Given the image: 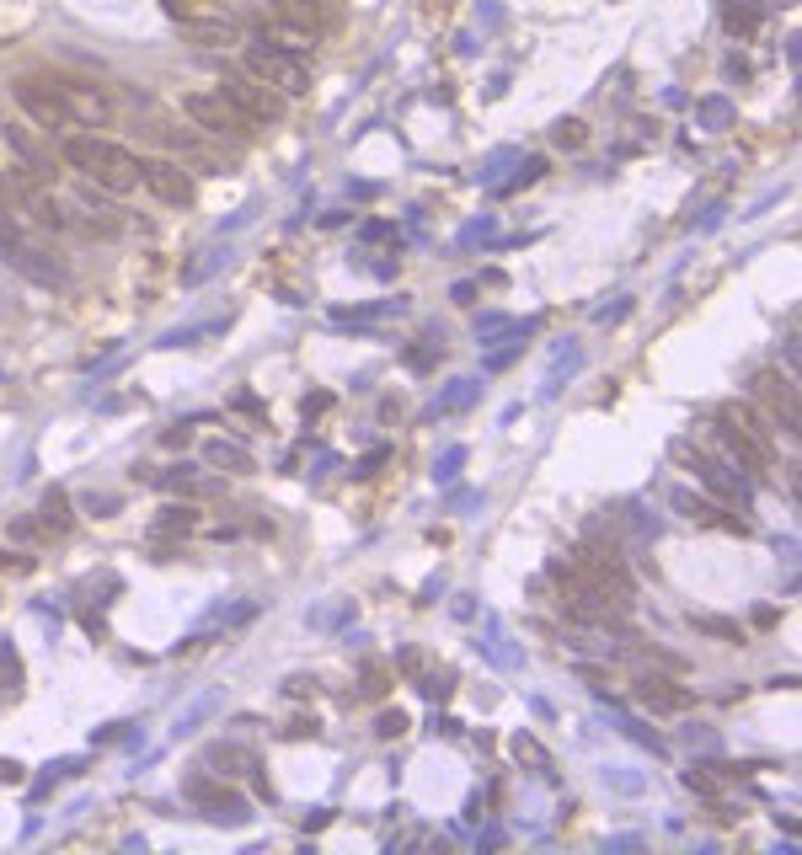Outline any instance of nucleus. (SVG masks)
<instances>
[{
    "mask_svg": "<svg viewBox=\"0 0 802 855\" xmlns=\"http://www.w3.org/2000/svg\"><path fill=\"white\" fill-rule=\"evenodd\" d=\"M754 401H765V407L776 412V423L797 439V385H792V375L760 369V375H754Z\"/></svg>",
    "mask_w": 802,
    "mask_h": 855,
    "instance_id": "11",
    "label": "nucleus"
},
{
    "mask_svg": "<svg viewBox=\"0 0 802 855\" xmlns=\"http://www.w3.org/2000/svg\"><path fill=\"white\" fill-rule=\"evenodd\" d=\"M674 460H685L690 471H696V476H701L712 492H722V497H738V481H728V476H722V465H717L712 455H701L696 444H685V439H680V444H674Z\"/></svg>",
    "mask_w": 802,
    "mask_h": 855,
    "instance_id": "15",
    "label": "nucleus"
},
{
    "mask_svg": "<svg viewBox=\"0 0 802 855\" xmlns=\"http://www.w3.org/2000/svg\"><path fill=\"white\" fill-rule=\"evenodd\" d=\"M514 353H519V342H514V348H498V353H492V359H487V369H503V364H514Z\"/></svg>",
    "mask_w": 802,
    "mask_h": 855,
    "instance_id": "40",
    "label": "nucleus"
},
{
    "mask_svg": "<svg viewBox=\"0 0 802 855\" xmlns=\"http://www.w3.org/2000/svg\"><path fill=\"white\" fill-rule=\"evenodd\" d=\"M701 118H706V123H712V129H722V123H728V118H733V107H728V102H722V97H712V102H701Z\"/></svg>",
    "mask_w": 802,
    "mask_h": 855,
    "instance_id": "31",
    "label": "nucleus"
},
{
    "mask_svg": "<svg viewBox=\"0 0 802 855\" xmlns=\"http://www.w3.org/2000/svg\"><path fill=\"white\" fill-rule=\"evenodd\" d=\"M332 407V396H305V417H311V412H327Z\"/></svg>",
    "mask_w": 802,
    "mask_h": 855,
    "instance_id": "41",
    "label": "nucleus"
},
{
    "mask_svg": "<svg viewBox=\"0 0 802 855\" xmlns=\"http://www.w3.org/2000/svg\"><path fill=\"white\" fill-rule=\"evenodd\" d=\"M0 139H6V150L22 161V171H33L38 182H54V177H59V161L33 139V123H6V129H0Z\"/></svg>",
    "mask_w": 802,
    "mask_h": 855,
    "instance_id": "12",
    "label": "nucleus"
},
{
    "mask_svg": "<svg viewBox=\"0 0 802 855\" xmlns=\"http://www.w3.org/2000/svg\"><path fill=\"white\" fill-rule=\"evenodd\" d=\"M204 465H209V471L241 476V471H252V455H246L241 444H230V439H209V444H204Z\"/></svg>",
    "mask_w": 802,
    "mask_h": 855,
    "instance_id": "17",
    "label": "nucleus"
},
{
    "mask_svg": "<svg viewBox=\"0 0 802 855\" xmlns=\"http://www.w3.org/2000/svg\"><path fill=\"white\" fill-rule=\"evenodd\" d=\"M214 6H220V0H214Z\"/></svg>",
    "mask_w": 802,
    "mask_h": 855,
    "instance_id": "44",
    "label": "nucleus"
},
{
    "mask_svg": "<svg viewBox=\"0 0 802 855\" xmlns=\"http://www.w3.org/2000/svg\"><path fill=\"white\" fill-rule=\"evenodd\" d=\"M6 535H11V540H33V535H43V530H38V524H27V519H17Z\"/></svg>",
    "mask_w": 802,
    "mask_h": 855,
    "instance_id": "39",
    "label": "nucleus"
},
{
    "mask_svg": "<svg viewBox=\"0 0 802 855\" xmlns=\"http://www.w3.org/2000/svg\"><path fill=\"white\" fill-rule=\"evenodd\" d=\"M0 567H11V551H0Z\"/></svg>",
    "mask_w": 802,
    "mask_h": 855,
    "instance_id": "43",
    "label": "nucleus"
},
{
    "mask_svg": "<svg viewBox=\"0 0 802 855\" xmlns=\"http://www.w3.org/2000/svg\"><path fill=\"white\" fill-rule=\"evenodd\" d=\"M685 786H690V791H701V797H717V791H722V786H717L701 765H696V770H685Z\"/></svg>",
    "mask_w": 802,
    "mask_h": 855,
    "instance_id": "30",
    "label": "nucleus"
},
{
    "mask_svg": "<svg viewBox=\"0 0 802 855\" xmlns=\"http://www.w3.org/2000/svg\"><path fill=\"white\" fill-rule=\"evenodd\" d=\"M54 91L65 97L75 129H107V123H113V102H107V91L86 86V81H65V75H54Z\"/></svg>",
    "mask_w": 802,
    "mask_h": 855,
    "instance_id": "8",
    "label": "nucleus"
},
{
    "mask_svg": "<svg viewBox=\"0 0 802 855\" xmlns=\"http://www.w3.org/2000/svg\"><path fill=\"white\" fill-rule=\"evenodd\" d=\"M0 684H22V658L11 652V642H0Z\"/></svg>",
    "mask_w": 802,
    "mask_h": 855,
    "instance_id": "29",
    "label": "nucleus"
},
{
    "mask_svg": "<svg viewBox=\"0 0 802 855\" xmlns=\"http://www.w3.org/2000/svg\"><path fill=\"white\" fill-rule=\"evenodd\" d=\"M140 188H150L161 204H172V209L193 204V177L182 171V161H172V155H161V161H140Z\"/></svg>",
    "mask_w": 802,
    "mask_h": 855,
    "instance_id": "9",
    "label": "nucleus"
},
{
    "mask_svg": "<svg viewBox=\"0 0 802 855\" xmlns=\"http://www.w3.org/2000/svg\"><path fill=\"white\" fill-rule=\"evenodd\" d=\"M690 626L717 636V642H744V626H738V620H722V615H690Z\"/></svg>",
    "mask_w": 802,
    "mask_h": 855,
    "instance_id": "23",
    "label": "nucleus"
},
{
    "mask_svg": "<svg viewBox=\"0 0 802 855\" xmlns=\"http://www.w3.org/2000/svg\"><path fill=\"white\" fill-rule=\"evenodd\" d=\"M220 97L236 107V113L252 123V129H273V123H284L289 113V97H279L273 86H262L257 75H220Z\"/></svg>",
    "mask_w": 802,
    "mask_h": 855,
    "instance_id": "3",
    "label": "nucleus"
},
{
    "mask_svg": "<svg viewBox=\"0 0 802 855\" xmlns=\"http://www.w3.org/2000/svg\"><path fill=\"white\" fill-rule=\"evenodd\" d=\"M375 733L380 738H401V733H407V717H401V711H385V717L375 722Z\"/></svg>",
    "mask_w": 802,
    "mask_h": 855,
    "instance_id": "32",
    "label": "nucleus"
},
{
    "mask_svg": "<svg viewBox=\"0 0 802 855\" xmlns=\"http://www.w3.org/2000/svg\"><path fill=\"white\" fill-rule=\"evenodd\" d=\"M214 706H220V695H198V701L188 706V711H182V717H177V727H172V738H193L198 733V727H204L209 717H214Z\"/></svg>",
    "mask_w": 802,
    "mask_h": 855,
    "instance_id": "21",
    "label": "nucleus"
},
{
    "mask_svg": "<svg viewBox=\"0 0 802 855\" xmlns=\"http://www.w3.org/2000/svg\"><path fill=\"white\" fill-rule=\"evenodd\" d=\"M172 530H182V535L198 530V513L193 508H166L161 519H156V535H172Z\"/></svg>",
    "mask_w": 802,
    "mask_h": 855,
    "instance_id": "26",
    "label": "nucleus"
},
{
    "mask_svg": "<svg viewBox=\"0 0 802 855\" xmlns=\"http://www.w3.org/2000/svg\"><path fill=\"white\" fill-rule=\"evenodd\" d=\"M717 417H722V423H738V428H749L754 439H765V444H770V433H776V428H770L760 412L749 407V401H728V407H717Z\"/></svg>",
    "mask_w": 802,
    "mask_h": 855,
    "instance_id": "20",
    "label": "nucleus"
},
{
    "mask_svg": "<svg viewBox=\"0 0 802 855\" xmlns=\"http://www.w3.org/2000/svg\"><path fill=\"white\" fill-rule=\"evenodd\" d=\"M460 460H466V449H450V455L439 460V471H434V476H439V481H450V476L460 471Z\"/></svg>",
    "mask_w": 802,
    "mask_h": 855,
    "instance_id": "33",
    "label": "nucleus"
},
{
    "mask_svg": "<svg viewBox=\"0 0 802 855\" xmlns=\"http://www.w3.org/2000/svg\"><path fill=\"white\" fill-rule=\"evenodd\" d=\"M514 759H519V765H530V770H551V754H546L530 733H519V738H514Z\"/></svg>",
    "mask_w": 802,
    "mask_h": 855,
    "instance_id": "25",
    "label": "nucleus"
},
{
    "mask_svg": "<svg viewBox=\"0 0 802 855\" xmlns=\"http://www.w3.org/2000/svg\"><path fill=\"white\" fill-rule=\"evenodd\" d=\"M246 75H257V81L273 86L279 97H305V91H311V70H305V59L279 49L273 38L246 43Z\"/></svg>",
    "mask_w": 802,
    "mask_h": 855,
    "instance_id": "2",
    "label": "nucleus"
},
{
    "mask_svg": "<svg viewBox=\"0 0 802 855\" xmlns=\"http://www.w3.org/2000/svg\"><path fill=\"white\" fill-rule=\"evenodd\" d=\"M0 257H6V262H11V268H17L22 278H33V284H43V289H59V284L70 278V273H65V262H54L49 252H43V246H33V241H27L17 225H11L6 236H0Z\"/></svg>",
    "mask_w": 802,
    "mask_h": 855,
    "instance_id": "6",
    "label": "nucleus"
},
{
    "mask_svg": "<svg viewBox=\"0 0 802 855\" xmlns=\"http://www.w3.org/2000/svg\"><path fill=\"white\" fill-rule=\"evenodd\" d=\"M637 701H642L647 711H685V706H690V690H674L669 679L642 674V679H637Z\"/></svg>",
    "mask_w": 802,
    "mask_h": 855,
    "instance_id": "16",
    "label": "nucleus"
},
{
    "mask_svg": "<svg viewBox=\"0 0 802 855\" xmlns=\"http://www.w3.org/2000/svg\"><path fill=\"white\" fill-rule=\"evenodd\" d=\"M551 139H557L562 150H583V139H589V129H583L578 118H562L557 129H551Z\"/></svg>",
    "mask_w": 802,
    "mask_h": 855,
    "instance_id": "27",
    "label": "nucleus"
},
{
    "mask_svg": "<svg viewBox=\"0 0 802 855\" xmlns=\"http://www.w3.org/2000/svg\"><path fill=\"white\" fill-rule=\"evenodd\" d=\"M182 797L204 807V813H209V823H230V829L252 823V807H246V797H236V791H225L220 781H209V775H188V781H182Z\"/></svg>",
    "mask_w": 802,
    "mask_h": 855,
    "instance_id": "7",
    "label": "nucleus"
},
{
    "mask_svg": "<svg viewBox=\"0 0 802 855\" xmlns=\"http://www.w3.org/2000/svg\"><path fill=\"white\" fill-rule=\"evenodd\" d=\"M674 513H685V519H701V524H717V508L706 503L696 492H674Z\"/></svg>",
    "mask_w": 802,
    "mask_h": 855,
    "instance_id": "24",
    "label": "nucleus"
},
{
    "mask_svg": "<svg viewBox=\"0 0 802 855\" xmlns=\"http://www.w3.org/2000/svg\"><path fill=\"white\" fill-rule=\"evenodd\" d=\"M11 97H17V107H22V118L33 123V129H75V118H70V107H65V97L54 91V81H17L11 86Z\"/></svg>",
    "mask_w": 802,
    "mask_h": 855,
    "instance_id": "5",
    "label": "nucleus"
},
{
    "mask_svg": "<svg viewBox=\"0 0 802 855\" xmlns=\"http://www.w3.org/2000/svg\"><path fill=\"white\" fill-rule=\"evenodd\" d=\"M717 433H722V444L738 455V465L744 471H770V460H776V444H765V439H754L749 428H738V423H722L717 417Z\"/></svg>",
    "mask_w": 802,
    "mask_h": 855,
    "instance_id": "13",
    "label": "nucleus"
},
{
    "mask_svg": "<svg viewBox=\"0 0 802 855\" xmlns=\"http://www.w3.org/2000/svg\"><path fill=\"white\" fill-rule=\"evenodd\" d=\"M262 38H273V43H279V49L300 54V59L316 49V33H305V27H295V22H279V17H273L268 27H262Z\"/></svg>",
    "mask_w": 802,
    "mask_h": 855,
    "instance_id": "18",
    "label": "nucleus"
},
{
    "mask_svg": "<svg viewBox=\"0 0 802 855\" xmlns=\"http://www.w3.org/2000/svg\"><path fill=\"white\" fill-rule=\"evenodd\" d=\"M209 765H230L225 775H246V770H257V754L252 749H236V743H220V749L209 754Z\"/></svg>",
    "mask_w": 802,
    "mask_h": 855,
    "instance_id": "22",
    "label": "nucleus"
},
{
    "mask_svg": "<svg viewBox=\"0 0 802 855\" xmlns=\"http://www.w3.org/2000/svg\"><path fill=\"white\" fill-rule=\"evenodd\" d=\"M385 460V449H375V455H364L359 465H353V476H375V465Z\"/></svg>",
    "mask_w": 802,
    "mask_h": 855,
    "instance_id": "38",
    "label": "nucleus"
},
{
    "mask_svg": "<svg viewBox=\"0 0 802 855\" xmlns=\"http://www.w3.org/2000/svg\"><path fill=\"white\" fill-rule=\"evenodd\" d=\"M59 161H65L70 171H81L91 188H102V193H134L140 188V155L123 150L118 139H107V134H65Z\"/></svg>",
    "mask_w": 802,
    "mask_h": 855,
    "instance_id": "1",
    "label": "nucleus"
},
{
    "mask_svg": "<svg viewBox=\"0 0 802 855\" xmlns=\"http://www.w3.org/2000/svg\"><path fill=\"white\" fill-rule=\"evenodd\" d=\"M728 27H733V33H754V11H728Z\"/></svg>",
    "mask_w": 802,
    "mask_h": 855,
    "instance_id": "34",
    "label": "nucleus"
},
{
    "mask_svg": "<svg viewBox=\"0 0 802 855\" xmlns=\"http://www.w3.org/2000/svg\"><path fill=\"white\" fill-rule=\"evenodd\" d=\"M182 38H193L198 49H225V43H241V27L225 17V11H214V17H193V22H177Z\"/></svg>",
    "mask_w": 802,
    "mask_h": 855,
    "instance_id": "14",
    "label": "nucleus"
},
{
    "mask_svg": "<svg viewBox=\"0 0 802 855\" xmlns=\"http://www.w3.org/2000/svg\"><path fill=\"white\" fill-rule=\"evenodd\" d=\"M182 118L193 123L198 134H214V139H236V145H246L257 129L246 123L236 107H230L220 91H182Z\"/></svg>",
    "mask_w": 802,
    "mask_h": 855,
    "instance_id": "4",
    "label": "nucleus"
},
{
    "mask_svg": "<svg viewBox=\"0 0 802 855\" xmlns=\"http://www.w3.org/2000/svg\"><path fill=\"white\" fill-rule=\"evenodd\" d=\"M311 6H316V11H321V17H327L332 27L343 22V0H311Z\"/></svg>",
    "mask_w": 802,
    "mask_h": 855,
    "instance_id": "35",
    "label": "nucleus"
},
{
    "mask_svg": "<svg viewBox=\"0 0 802 855\" xmlns=\"http://www.w3.org/2000/svg\"><path fill=\"white\" fill-rule=\"evenodd\" d=\"M471 396H476V380H455V391L439 396L434 412H460V407H471Z\"/></svg>",
    "mask_w": 802,
    "mask_h": 855,
    "instance_id": "28",
    "label": "nucleus"
},
{
    "mask_svg": "<svg viewBox=\"0 0 802 855\" xmlns=\"http://www.w3.org/2000/svg\"><path fill=\"white\" fill-rule=\"evenodd\" d=\"M75 214H81V220H70V225H81L86 236H102V241L123 236V225H129V220H123V209L107 204L102 188H91V182H86L81 193H75Z\"/></svg>",
    "mask_w": 802,
    "mask_h": 855,
    "instance_id": "10",
    "label": "nucleus"
},
{
    "mask_svg": "<svg viewBox=\"0 0 802 855\" xmlns=\"http://www.w3.org/2000/svg\"><path fill=\"white\" fill-rule=\"evenodd\" d=\"M161 444H166V449H177V444H188V428H172V433H161Z\"/></svg>",
    "mask_w": 802,
    "mask_h": 855,
    "instance_id": "42",
    "label": "nucleus"
},
{
    "mask_svg": "<svg viewBox=\"0 0 802 855\" xmlns=\"http://www.w3.org/2000/svg\"><path fill=\"white\" fill-rule=\"evenodd\" d=\"M86 508H91V513H113V508H118V497H113V492H102V497L91 492V497H86Z\"/></svg>",
    "mask_w": 802,
    "mask_h": 855,
    "instance_id": "36",
    "label": "nucleus"
},
{
    "mask_svg": "<svg viewBox=\"0 0 802 855\" xmlns=\"http://www.w3.org/2000/svg\"><path fill=\"white\" fill-rule=\"evenodd\" d=\"M22 770H27L22 759H0V781H11V786H17V781H22Z\"/></svg>",
    "mask_w": 802,
    "mask_h": 855,
    "instance_id": "37",
    "label": "nucleus"
},
{
    "mask_svg": "<svg viewBox=\"0 0 802 855\" xmlns=\"http://www.w3.org/2000/svg\"><path fill=\"white\" fill-rule=\"evenodd\" d=\"M38 530H43V535H65V530H70V497L59 492V487L38 503Z\"/></svg>",
    "mask_w": 802,
    "mask_h": 855,
    "instance_id": "19",
    "label": "nucleus"
}]
</instances>
